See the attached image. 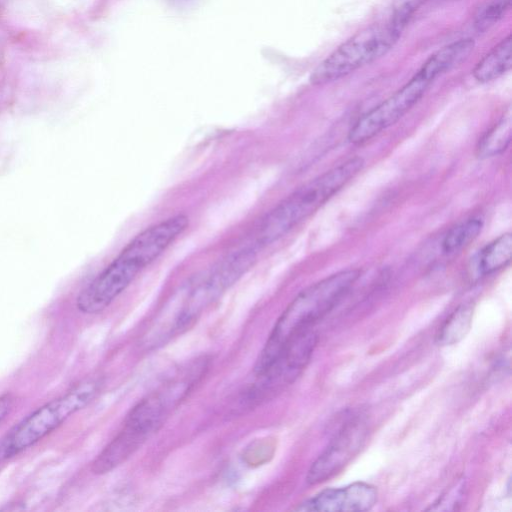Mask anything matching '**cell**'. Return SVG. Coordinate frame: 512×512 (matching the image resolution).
<instances>
[{
    "mask_svg": "<svg viewBox=\"0 0 512 512\" xmlns=\"http://www.w3.org/2000/svg\"><path fill=\"white\" fill-rule=\"evenodd\" d=\"M188 226L189 217L179 213L142 230L78 294L77 309L84 314L105 310Z\"/></svg>",
    "mask_w": 512,
    "mask_h": 512,
    "instance_id": "6da1fadb",
    "label": "cell"
},
{
    "mask_svg": "<svg viewBox=\"0 0 512 512\" xmlns=\"http://www.w3.org/2000/svg\"><path fill=\"white\" fill-rule=\"evenodd\" d=\"M360 275L359 269L342 270L302 290L277 319L255 362L254 373L265 371L295 336L330 312Z\"/></svg>",
    "mask_w": 512,
    "mask_h": 512,
    "instance_id": "7a4b0ae2",
    "label": "cell"
},
{
    "mask_svg": "<svg viewBox=\"0 0 512 512\" xmlns=\"http://www.w3.org/2000/svg\"><path fill=\"white\" fill-rule=\"evenodd\" d=\"M363 166L361 157H352L297 188L262 218L256 243L269 245L284 237L341 190Z\"/></svg>",
    "mask_w": 512,
    "mask_h": 512,
    "instance_id": "3957f363",
    "label": "cell"
},
{
    "mask_svg": "<svg viewBox=\"0 0 512 512\" xmlns=\"http://www.w3.org/2000/svg\"><path fill=\"white\" fill-rule=\"evenodd\" d=\"M414 10L412 3L404 2L387 20L357 32L314 69L310 82L332 83L384 56L400 38Z\"/></svg>",
    "mask_w": 512,
    "mask_h": 512,
    "instance_id": "277c9868",
    "label": "cell"
},
{
    "mask_svg": "<svg viewBox=\"0 0 512 512\" xmlns=\"http://www.w3.org/2000/svg\"><path fill=\"white\" fill-rule=\"evenodd\" d=\"M102 386V378H86L24 417L0 440V465L32 447L84 409L97 397Z\"/></svg>",
    "mask_w": 512,
    "mask_h": 512,
    "instance_id": "5b68a950",
    "label": "cell"
},
{
    "mask_svg": "<svg viewBox=\"0 0 512 512\" xmlns=\"http://www.w3.org/2000/svg\"><path fill=\"white\" fill-rule=\"evenodd\" d=\"M257 245L239 248L201 276L187 291L172 325L173 333H181L193 325L200 315L253 266Z\"/></svg>",
    "mask_w": 512,
    "mask_h": 512,
    "instance_id": "8992f818",
    "label": "cell"
},
{
    "mask_svg": "<svg viewBox=\"0 0 512 512\" xmlns=\"http://www.w3.org/2000/svg\"><path fill=\"white\" fill-rule=\"evenodd\" d=\"M317 344L312 328L294 337L278 354L247 392V402L259 404L274 397L292 384L305 369Z\"/></svg>",
    "mask_w": 512,
    "mask_h": 512,
    "instance_id": "52a82bcc",
    "label": "cell"
},
{
    "mask_svg": "<svg viewBox=\"0 0 512 512\" xmlns=\"http://www.w3.org/2000/svg\"><path fill=\"white\" fill-rule=\"evenodd\" d=\"M434 81L420 68L405 85L354 123L348 133L349 142L362 144L394 125L422 98Z\"/></svg>",
    "mask_w": 512,
    "mask_h": 512,
    "instance_id": "ba28073f",
    "label": "cell"
},
{
    "mask_svg": "<svg viewBox=\"0 0 512 512\" xmlns=\"http://www.w3.org/2000/svg\"><path fill=\"white\" fill-rule=\"evenodd\" d=\"M367 426L363 420H353L337 434L325 451L312 463L306 481L321 483L345 466L365 441Z\"/></svg>",
    "mask_w": 512,
    "mask_h": 512,
    "instance_id": "9c48e42d",
    "label": "cell"
},
{
    "mask_svg": "<svg viewBox=\"0 0 512 512\" xmlns=\"http://www.w3.org/2000/svg\"><path fill=\"white\" fill-rule=\"evenodd\" d=\"M377 501L374 486L355 482L342 488L323 490L301 503L296 511L362 512L371 509Z\"/></svg>",
    "mask_w": 512,
    "mask_h": 512,
    "instance_id": "30bf717a",
    "label": "cell"
},
{
    "mask_svg": "<svg viewBox=\"0 0 512 512\" xmlns=\"http://www.w3.org/2000/svg\"><path fill=\"white\" fill-rule=\"evenodd\" d=\"M151 435L149 431L125 419L119 433L93 461L92 472L100 475L112 471L131 457Z\"/></svg>",
    "mask_w": 512,
    "mask_h": 512,
    "instance_id": "8fae6325",
    "label": "cell"
},
{
    "mask_svg": "<svg viewBox=\"0 0 512 512\" xmlns=\"http://www.w3.org/2000/svg\"><path fill=\"white\" fill-rule=\"evenodd\" d=\"M474 45L471 38L453 41L434 52L421 68L432 78L437 79L464 61L473 51Z\"/></svg>",
    "mask_w": 512,
    "mask_h": 512,
    "instance_id": "7c38bea8",
    "label": "cell"
},
{
    "mask_svg": "<svg viewBox=\"0 0 512 512\" xmlns=\"http://www.w3.org/2000/svg\"><path fill=\"white\" fill-rule=\"evenodd\" d=\"M511 66L512 37L508 35L477 63L473 76L480 83H488L502 77Z\"/></svg>",
    "mask_w": 512,
    "mask_h": 512,
    "instance_id": "4fadbf2b",
    "label": "cell"
},
{
    "mask_svg": "<svg viewBox=\"0 0 512 512\" xmlns=\"http://www.w3.org/2000/svg\"><path fill=\"white\" fill-rule=\"evenodd\" d=\"M512 139V117L508 110L478 141L476 154L479 158H491L503 153Z\"/></svg>",
    "mask_w": 512,
    "mask_h": 512,
    "instance_id": "5bb4252c",
    "label": "cell"
},
{
    "mask_svg": "<svg viewBox=\"0 0 512 512\" xmlns=\"http://www.w3.org/2000/svg\"><path fill=\"white\" fill-rule=\"evenodd\" d=\"M512 257V234L505 233L488 243L479 253L477 268L490 275L507 266Z\"/></svg>",
    "mask_w": 512,
    "mask_h": 512,
    "instance_id": "9a60e30c",
    "label": "cell"
},
{
    "mask_svg": "<svg viewBox=\"0 0 512 512\" xmlns=\"http://www.w3.org/2000/svg\"><path fill=\"white\" fill-rule=\"evenodd\" d=\"M472 317V304L458 306L441 326L437 334V343L441 346L458 343L470 330Z\"/></svg>",
    "mask_w": 512,
    "mask_h": 512,
    "instance_id": "2e32d148",
    "label": "cell"
},
{
    "mask_svg": "<svg viewBox=\"0 0 512 512\" xmlns=\"http://www.w3.org/2000/svg\"><path fill=\"white\" fill-rule=\"evenodd\" d=\"M483 228V219L470 217L452 227L442 241V251L445 254H453L473 242Z\"/></svg>",
    "mask_w": 512,
    "mask_h": 512,
    "instance_id": "e0dca14e",
    "label": "cell"
},
{
    "mask_svg": "<svg viewBox=\"0 0 512 512\" xmlns=\"http://www.w3.org/2000/svg\"><path fill=\"white\" fill-rule=\"evenodd\" d=\"M512 0H486L476 11L473 26L484 32L499 22L510 9Z\"/></svg>",
    "mask_w": 512,
    "mask_h": 512,
    "instance_id": "ac0fdd59",
    "label": "cell"
},
{
    "mask_svg": "<svg viewBox=\"0 0 512 512\" xmlns=\"http://www.w3.org/2000/svg\"><path fill=\"white\" fill-rule=\"evenodd\" d=\"M15 404V396L11 393L0 395V427L9 417Z\"/></svg>",
    "mask_w": 512,
    "mask_h": 512,
    "instance_id": "d6986e66",
    "label": "cell"
}]
</instances>
